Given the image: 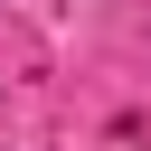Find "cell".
I'll return each instance as SVG.
<instances>
[]
</instances>
